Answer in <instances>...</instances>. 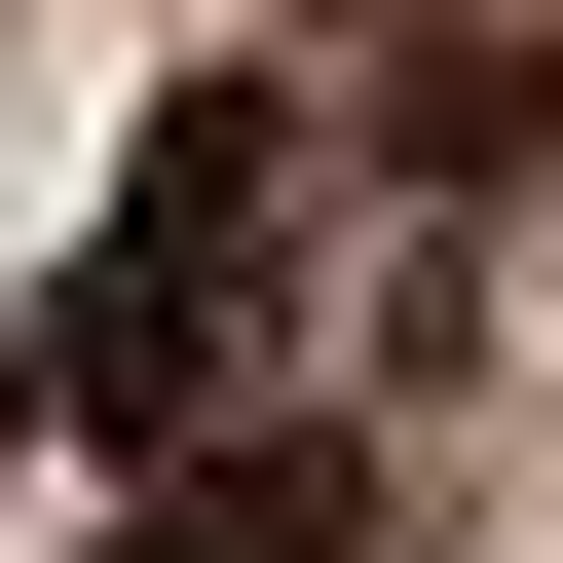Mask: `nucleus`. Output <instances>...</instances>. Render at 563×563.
Here are the masks:
<instances>
[{"mask_svg": "<svg viewBox=\"0 0 563 563\" xmlns=\"http://www.w3.org/2000/svg\"><path fill=\"white\" fill-rule=\"evenodd\" d=\"M113 563H376V451H339V413H188Z\"/></svg>", "mask_w": 563, "mask_h": 563, "instance_id": "f03ea898", "label": "nucleus"}, {"mask_svg": "<svg viewBox=\"0 0 563 563\" xmlns=\"http://www.w3.org/2000/svg\"><path fill=\"white\" fill-rule=\"evenodd\" d=\"M263 263H301V76H151V151H113V225H76V301L0 339L76 451H188V413H263Z\"/></svg>", "mask_w": 563, "mask_h": 563, "instance_id": "f257e3e1", "label": "nucleus"}]
</instances>
